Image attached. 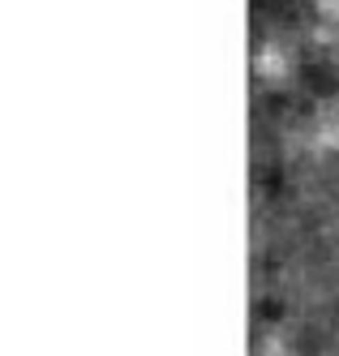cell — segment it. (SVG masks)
Returning a JSON list of instances; mask_svg holds the SVG:
<instances>
[{
  "label": "cell",
  "instance_id": "obj_2",
  "mask_svg": "<svg viewBox=\"0 0 339 356\" xmlns=\"http://www.w3.org/2000/svg\"><path fill=\"white\" fill-rule=\"evenodd\" d=\"M318 5H339V0H318Z\"/></svg>",
  "mask_w": 339,
  "mask_h": 356
},
{
  "label": "cell",
  "instance_id": "obj_1",
  "mask_svg": "<svg viewBox=\"0 0 339 356\" xmlns=\"http://www.w3.org/2000/svg\"><path fill=\"white\" fill-rule=\"evenodd\" d=\"M267 356H288V352H283V348H271V352H267Z\"/></svg>",
  "mask_w": 339,
  "mask_h": 356
}]
</instances>
